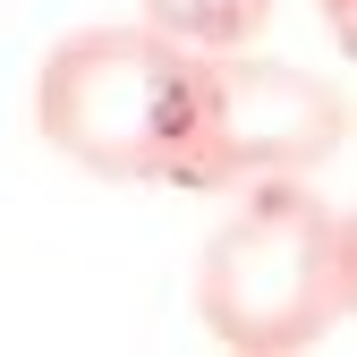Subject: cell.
I'll return each mask as SVG.
<instances>
[{"mask_svg":"<svg viewBox=\"0 0 357 357\" xmlns=\"http://www.w3.org/2000/svg\"><path fill=\"white\" fill-rule=\"evenodd\" d=\"M357 298V230L306 178H255L196 255V324L238 357L315 349Z\"/></svg>","mask_w":357,"mask_h":357,"instance_id":"1","label":"cell"},{"mask_svg":"<svg viewBox=\"0 0 357 357\" xmlns=\"http://www.w3.org/2000/svg\"><path fill=\"white\" fill-rule=\"evenodd\" d=\"M188 43L153 34L145 17L77 26L34 68V128L60 162L119 178V188H170L178 119H188Z\"/></svg>","mask_w":357,"mask_h":357,"instance_id":"2","label":"cell"},{"mask_svg":"<svg viewBox=\"0 0 357 357\" xmlns=\"http://www.w3.org/2000/svg\"><path fill=\"white\" fill-rule=\"evenodd\" d=\"M340 137H349V102L332 77L255 60V43L247 52H196L170 188L238 196L255 178H315L340 153Z\"/></svg>","mask_w":357,"mask_h":357,"instance_id":"3","label":"cell"},{"mask_svg":"<svg viewBox=\"0 0 357 357\" xmlns=\"http://www.w3.org/2000/svg\"><path fill=\"white\" fill-rule=\"evenodd\" d=\"M281 0H137V17L188 52H247V43L273 26Z\"/></svg>","mask_w":357,"mask_h":357,"instance_id":"4","label":"cell"},{"mask_svg":"<svg viewBox=\"0 0 357 357\" xmlns=\"http://www.w3.org/2000/svg\"><path fill=\"white\" fill-rule=\"evenodd\" d=\"M340 9H349V0H324V17H332V34H349V17H340Z\"/></svg>","mask_w":357,"mask_h":357,"instance_id":"5","label":"cell"}]
</instances>
